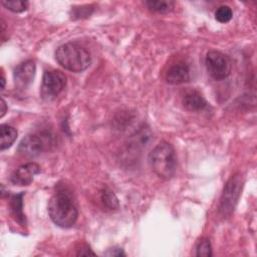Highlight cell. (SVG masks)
<instances>
[{
    "mask_svg": "<svg viewBox=\"0 0 257 257\" xmlns=\"http://www.w3.org/2000/svg\"><path fill=\"white\" fill-rule=\"evenodd\" d=\"M48 214L51 221L61 228L72 227L78 217V212L71 196L66 191L55 193L48 204Z\"/></svg>",
    "mask_w": 257,
    "mask_h": 257,
    "instance_id": "1",
    "label": "cell"
},
{
    "mask_svg": "<svg viewBox=\"0 0 257 257\" xmlns=\"http://www.w3.org/2000/svg\"><path fill=\"white\" fill-rule=\"evenodd\" d=\"M55 59L63 68L72 72L85 70L91 62L89 52L83 46L74 42L60 45L55 51Z\"/></svg>",
    "mask_w": 257,
    "mask_h": 257,
    "instance_id": "2",
    "label": "cell"
},
{
    "mask_svg": "<svg viewBox=\"0 0 257 257\" xmlns=\"http://www.w3.org/2000/svg\"><path fill=\"white\" fill-rule=\"evenodd\" d=\"M149 162L154 173L163 180H170L176 173V152L167 142H161L154 148L149 156Z\"/></svg>",
    "mask_w": 257,
    "mask_h": 257,
    "instance_id": "3",
    "label": "cell"
},
{
    "mask_svg": "<svg viewBox=\"0 0 257 257\" xmlns=\"http://www.w3.org/2000/svg\"><path fill=\"white\" fill-rule=\"evenodd\" d=\"M242 189V178L240 175H234L226 183L219 205V213L224 217L232 214L239 200Z\"/></svg>",
    "mask_w": 257,
    "mask_h": 257,
    "instance_id": "4",
    "label": "cell"
},
{
    "mask_svg": "<svg viewBox=\"0 0 257 257\" xmlns=\"http://www.w3.org/2000/svg\"><path fill=\"white\" fill-rule=\"evenodd\" d=\"M205 64L208 73L215 80H224L231 73V61L227 55L220 51L210 50L206 55Z\"/></svg>",
    "mask_w": 257,
    "mask_h": 257,
    "instance_id": "5",
    "label": "cell"
},
{
    "mask_svg": "<svg viewBox=\"0 0 257 257\" xmlns=\"http://www.w3.org/2000/svg\"><path fill=\"white\" fill-rule=\"evenodd\" d=\"M66 76L59 70L45 71L41 84V96L45 100L54 99L65 87Z\"/></svg>",
    "mask_w": 257,
    "mask_h": 257,
    "instance_id": "6",
    "label": "cell"
},
{
    "mask_svg": "<svg viewBox=\"0 0 257 257\" xmlns=\"http://www.w3.org/2000/svg\"><path fill=\"white\" fill-rule=\"evenodd\" d=\"M46 147L43 137L38 135H28L22 139L18 146V153L24 157L33 158L39 156Z\"/></svg>",
    "mask_w": 257,
    "mask_h": 257,
    "instance_id": "7",
    "label": "cell"
},
{
    "mask_svg": "<svg viewBox=\"0 0 257 257\" xmlns=\"http://www.w3.org/2000/svg\"><path fill=\"white\" fill-rule=\"evenodd\" d=\"M36 65L33 60H26L18 64L14 69V80L18 88H26L32 81L35 75Z\"/></svg>",
    "mask_w": 257,
    "mask_h": 257,
    "instance_id": "8",
    "label": "cell"
},
{
    "mask_svg": "<svg viewBox=\"0 0 257 257\" xmlns=\"http://www.w3.org/2000/svg\"><path fill=\"white\" fill-rule=\"evenodd\" d=\"M40 172V167L35 163H28L16 169L11 177L12 184L17 186H28L32 183L33 178Z\"/></svg>",
    "mask_w": 257,
    "mask_h": 257,
    "instance_id": "9",
    "label": "cell"
},
{
    "mask_svg": "<svg viewBox=\"0 0 257 257\" xmlns=\"http://www.w3.org/2000/svg\"><path fill=\"white\" fill-rule=\"evenodd\" d=\"M166 80L170 84H182L190 80V68L185 63H177L172 65L167 73Z\"/></svg>",
    "mask_w": 257,
    "mask_h": 257,
    "instance_id": "10",
    "label": "cell"
},
{
    "mask_svg": "<svg viewBox=\"0 0 257 257\" xmlns=\"http://www.w3.org/2000/svg\"><path fill=\"white\" fill-rule=\"evenodd\" d=\"M183 105L190 111H199L207 106L204 96L197 90H190L183 96Z\"/></svg>",
    "mask_w": 257,
    "mask_h": 257,
    "instance_id": "11",
    "label": "cell"
},
{
    "mask_svg": "<svg viewBox=\"0 0 257 257\" xmlns=\"http://www.w3.org/2000/svg\"><path fill=\"white\" fill-rule=\"evenodd\" d=\"M23 197H24V193L21 192L19 194L13 195L9 202V208H10L9 210H10L11 216L21 226L26 225V218L23 213Z\"/></svg>",
    "mask_w": 257,
    "mask_h": 257,
    "instance_id": "12",
    "label": "cell"
},
{
    "mask_svg": "<svg viewBox=\"0 0 257 257\" xmlns=\"http://www.w3.org/2000/svg\"><path fill=\"white\" fill-rule=\"evenodd\" d=\"M152 138V133L149 127L146 125H142L138 131L131 136V145L136 149H143L147 146Z\"/></svg>",
    "mask_w": 257,
    "mask_h": 257,
    "instance_id": "13",
    "label": "cell"
},
{
    "mask_svg": "<svg viewBox=\"0 0 257 257\" xmlns=\"http://www.w3.org/2000/svg\"><path fill=\"white\" fill-rule=\"evenodd\" d=\"M0 136H1V142H0V149L1 151H4L12 146V144L15 142L17 138V131L8 124H1L0 126Z\"/></svg>",
    "mask_w": 257,
    "mask_h": 257,
    "instance_id": "14",
    "label": "cell"
},
{
    "mask_svg": "<svg viewBox=\"0 0 257 257\" xmlns=\"http://www.w3.org/2000/svg\"><path fill=\"white\" fill-rule=\"evenodd\" d=\"M145 4L151 11L157 13H169L175 6V2L168 0H149L146 1Z\"/></svg>",
    "mask_w": 257,
    "mask_h": 257,
    "instance_id": "15",
    "label": "cell"
},
{
    "mask_svg": "<svg viewBox=\"0 0 257 257\" xmlns=\"http://www.w3.org/2000/svg\"><path fill=\"white\" fill-rule=\"evenodd\" d=\"M101 201L103 205L109 210H116L118 208V200L112 191L105 188L101 191Z\"/></svg>",
    "mask_w": 257,
    "mask_h": 257,
    "instance_id": "16",
    "label": "cell"
},
{
    "mask_svg": "<svg viewBox=\"0 0 257 257\" xmlns=\"http://www.w3.org/2000/svg\"><path fill=\"white\" fill-rule=\"evenodd\" d=\"M233 11L229 6L223 5L218 7V9L215 12V18L217 21L221 23H227L232 19Z\"/></svg>",
    "mask_w": 257,
    "mask_h": 257,
    "instance_id": "17",
    "label": "cell"
},
{
    "mask_svg": "<svg viewBox=\"0 0 257 257\" xmlns=\"http://www.w3.org/2000/svg\"><path fill=\"white\" fill-rule=\"evenodd\" d=\"M198 257H210L212 256V246L209 239H202L198 246H197V253Z\"/></svg>",
    "mask_w": 257,
    "mask_h": 257,
    "instance_id": "18",
    "label": "cell"
},
{
    "mask_svg": "<svg viewBox=\"0 0 257 257\" xmlns=\"http://www.w3.org/2000/svg\"><path fill=\"white\" fill-rule=\"evenodd\" d=\"M2 5L12 11V12H15V13H18V12H22V11H25L26 8H27V5L28 3L27 2H24V1H2Z\"/></svg>",
    "mask_w": 257,
    "mask_h": 257,
    "instance_id": "19",
    "label": "cell"
},
{
    "mask_svg": "<svg viewBox=\"0 0 257 257\" xmlns=\"http://www.w3.org/2000/svg\"><path fill=\"white\" fill-rule=\"evenodd\" d=\"M104 254L107 256H124L125 255L121 248H116V247L108 249V251H106Z\"/></svg>",
    "mask_w": 257,
    "mask_h": 257,
    "instance_id": "20",
    "label": "cell"
},
{
    "mask_svg": "<svg viewBox=\"0 0 257 257\" xmlns=\"http://www.w3.org/2000/svg\"><path fill=\"white\" fill-rule=\"evenodd\" d=\"M77 255L79 256H87V255H95L90 249H89V247H87L86 245H84V246H82L81 248H80V250H79V252L77 253Z\"/></svg>",
    "mask_w": 257,
    "mask_h": 257,
    "instance_id": "21",
    "label": "cell"
},
{
    "mask_svg": "<svg viewBox=\"0 0 257 257\" xmlns=\"http://www.w3.org/2000/svg\"><path fill=\"white\" fill-rule=\"evenodd\" d=\"M0 107H1V110H0V117H3L4 114L6 113V110H7V104L5 102V100L1 97L0 99Z\"/></svg>",
    "mask_w": 257,
    "mask_h": 257,
    "instance_id": "22",
    "label": "cell"
},
{
    "mask_svg": "<svg viewBox=\"0 0 257 257\" xmlns=\"http://www.w3.org/2000/svg\"><path fill=\"white\" fill-rule=\"evenodd\" d=\"M5 88V77L2 73V76H1V90H3Z\"/></svg>",
    "mask_w": 257,
    "mask_h": 257,
    "instance_id": "23",
    "label": "cell"
}]
</instances>
